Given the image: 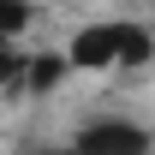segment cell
Returning <instances> with one entry per match:
<instances>
[{
	"label": "cell",
	"instance_id": "obj_1",
	"mask_svg": "<svg viewBox=\"0 0 155 155\" xmlns=\"http://www.w3.org/2000/svg\"><path fill=\"white\" fill-rule=\"evenodd\" d=\"M155 54V42L143 24H90L78 30L72 48H66V66L78 72H101V66H143Z\"/></svg>",
	"mask_w": 155,
	"mask_h": 155
},
{
	"label": "cell",
	"instance_id": "obj_2",
	"mask_svg": "<svg viewBox=\"0 0 155 155\" xmlns=\"http://www.w3.org/2000/svg\"><path fill=\"white\" fill-rule=\"evenodd\" d=\"M72 155H149V131L137 119H90L78 131Z\"/></svg>",
	"mask_w": 155,
	"mask_h": 155
},
{
	"label": "cell",
	"instance_id": "obj_3",
	"mask_svg": "<svg viewBox=\"0 0 155 155\" xmlns=\"http://www.w3.org/2000/svg\"><path fill=\"white\" fill-rule=\"evenodd\" d=\"M60 72H66V60H54V54L24 60V84H30V90H54V84H60Z\"/></svg>",
	"mask_w": 155,
	"mask_h": 155
},
{
	"label": "cell",
	"instance_id": "obj_4",
	"mask_svg": "<svg viewBox=\"0 0 155 155\" xmlns=\"http://www.w3.org/2000/svg\"><path fill=\"white\" fill-rule=\"evenodd\" d=\"M30 30V0H0V42Z\"/></svg>",
	"mask_w": 155,
	"mask_h": 155
},
{
	"label": "cell",
	"instance_id": "obj_5",
	"mask_svg": "<svg viewBox=\"0 0 155 155\" xmlns=\"http://www.w3.org/2000/svg\"><path fill=\"white\" fill-rule=\"evenodd\" d=\"M24 78V54H18V36L0 42V84H18Z\"/></svg>",
	"mask_w": 155,
	"mask_h": 155
},
{
	"label": "cell",
	"instance_id": "obj_6",
	"mask_svg": "<svg viewBox=\"0 0 155 155\" xmlns=\"http://www.w3.org/2000/svg\"><path fill=\"white\" fill-rule=\"evenodd\" d=\"M66 155H72V149H66Z\"/></svg>",
	"mask_w": 155,
	"mask_h": 155
}]
</instances>
